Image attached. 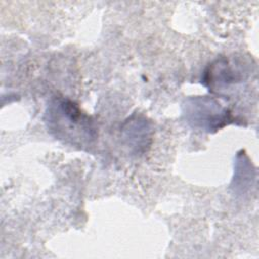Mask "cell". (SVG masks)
Segmentation results:
<instances>
[{
  "mask_svg": "<svg viewBox=\"0 0 259 259\" xmlns=\"http://www.w3.org/2000/svg\"><path fill=\"white\" fill-rule=\"evenodd\" d=\"M48 130L57 139L80 148L90 146L96 139V127L72 100L56 97L46 111Z\"/></svg>",
  "mask_w": 259,
  "mask_h": 259,
  "instance_id": "1",
  "label": "cell"
},
{
  "mask_svg": "<svg viewBox=\"0 0 259 259\" xmlns=\"http://www.w3.org/2000/svg\"><path fill=\"white\" fill-rule=\"evenodd\" d=\"M183 114L192 127L206 132L218 131L234 120L229 109L207 96L186 99L183 104Z\"/></svg>",
  "mask_w": 259,
  "mask_h": 259,
  "instance_id": "2",
  "label": "cell"
},
{
  "mask_svg": "<svg viewBox=\"0 0 259 259\" xmlns=\"http://www.w3.org/2000/svg\"><path fill=\"white\" fill-rule=\"evenodd\" d=\"M243 79V73L238 65L226 58L218 59L205 71L203 83L211 90H224Z\"/></svg>",
  "mask_w": 259,
  "mask_h": 259,
  "instance_id": "3",
  "label": "cell"
},
{
  "mask_svg": "<svg viewBox=\"0 0 259 259\" xmlns=\"http://www.w3.org/2000/svg\"><path fill=\"white\" fill-rule=\"evenodd\" d=\"M124 130L125 138L127 139L128 143L134 144L138 150L147 145L150 128L145 119L130 120L126 123V128Z\"/></svg>",
  "mask_w": 259,
  "mask_h": 259,
  "instance_id": "4",
  "label": "cell"
}]
</instances>
